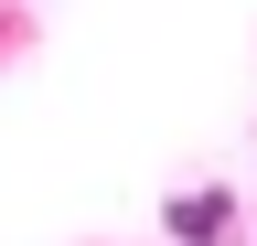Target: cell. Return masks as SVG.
I'll return each mask as SVG.
<instances>
[{"label":"cell","instance_id":"6da1fadb","mask_svg":"<svg viewBox=\"0 0 257 246\" xmlns=\"http://www.w3.org/2000/svg\"><path fill=\"white\" fill-rule=\"evenodd\" d=\"M161 235H172V246H225V235H236V193H225V182L182 193L172 214H161Z\"/></svg>","mask_w":257,"mask_h":246}]
</instances>
